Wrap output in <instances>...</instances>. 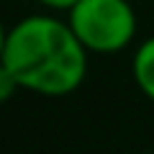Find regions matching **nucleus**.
Masks as SVG:
<instances>
[{"instance_id": "2", "label": "nucleus", "mask_w": 154, "mask_h": 154, "mask_svg": "<svg viewBox=\"0 0 154 154\" xmlns=\"http://www.w3.org/2000/svg\"><path fill=\"white\" fill-rule=\"evenodd\" d=\"M72 31L90 54H118L136 36V11L128 0H77L67 11Z\"/></svg>"}, {"instance_id": "3", "label": "nucleus", "mask_w": 154, "mask_h": 154, "mask_svg": "<svg viewBox=\"0 0 154 154\" xmlns=\"http://www.w3.org/2000/svg\"><path fill=\"white\" fill-rule=\"evenodd\" d=\"M131 75L136 88L154 103V36L144 38V44L134 51L131 59Z\"/></svg>"}, {"instance_id": "5", "label": "nucleus", "mask_w": 154, "mask_h": 154, "mask_svg": "<svg viewBox=\"0 0 154 154\" xmlns=\"http://www.w3.org/2000/svg\"><path fill=\"white\" fill-rule=\"evenodd\" d=\"M36 3L44 5V8H49V11H69L77 0H36Z\"/></svg>"}, {"instance_id": "1", "label": "nucleus", "mask_w": 154, "mask_h": 154, "mask_svg": "<svg viewBox=\"0 0 154 154\" xmlns=\"http://www.w3.org/2000/svg\"><path fill=\"white\" fill-rule=\"evenodd\" d=\"M90 51L72 31L69 21L49 13H36L8 28L0 51V67L41 98L72 95L88 77Z\"/></svg>"}, {"instance_id": "4", "label": "nucleus", "mask_w": 154, "mask_h": 154, "mask_svg": "<svg viewBox=\"0 0 154 154\" xmlns=\"http://www.w3.org/2000/svg\"><path fill=\"white\" fill-rule=\"evenodd\" d=\"M13 90H21V88H18V82L0 67V100H8L13 95Z\"/></svg>"}]
</instances>
